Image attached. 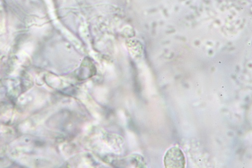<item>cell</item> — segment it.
<instances>
[{"label":"cell","mask_w":252,"mask_h":168,"mask_svg":"<svg viewBox=\"0 0 252 168\" xmlns=\"http://www.w3.org/2000/svg\"><path fill=\"white\" fill-rule=\"evenodd\" d=\"M164 162L167 168H184L186 160L182 151L177 147H174L167 152Z\"/></svg>","instance_id":"cell-1"}]
</instances>
